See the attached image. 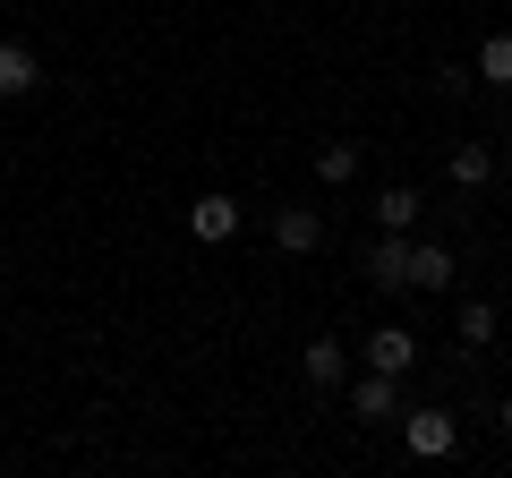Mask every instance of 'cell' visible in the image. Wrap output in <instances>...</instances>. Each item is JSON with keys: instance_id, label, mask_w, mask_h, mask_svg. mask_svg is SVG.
I'll return each mask as SVG.
<instances>
[{"instance_id": "1", "label": "cell", "mask_w": 512, "mask_h": 478, "mask_svg": "<svg viewBox=\"0 0 512 478\" xmlns=\"http://www.w3.org/2000/svg\"><path fill=\"white\" fill-rule=\"evenodd\" d=\"M274 248L282 257H316L325 248V214L316 205H274Z\"/></svg>"}, {"instance_id": "2", "label": "cell", "mask_w": 512, "mask_h": 478, "mask_svg": "<svg viewBox=\"0 0 512 478\" xmlns=\"http://www.w3.org/2000/svg\"><path fill=\"white\" fill-rule=\"evenodd\" d=\"M402 444H410L419 461H444V453L461 444V427H453V410H410V419H402Z\"/></svg>"}, {"instance_id": "3", "label": "cell", "mask_w": 512, "mask_h": 478, "mask_svg": "<svg viewBox=\"0 0 512 478\" xmlns=\"http://www.w3.org/2000/svg\"><path fill=\"white\" fill-rule=\"evenodd\" d=\"M231 231H239V197H222V188H205V197H188V239H205V248H222Z\"/></svg>"}, {"instance_id": "4", "label": "cell", "mask_w": 512, "mask_h": 478, "mask_svg": "<svg viewBox=\"0 0 512 478\" xmlns=\"http://www.w3.org/2000/svg\"><path fill=\"white\" fill-rule=\"evenodd\" d=\"M367 368L410 376V368H419V333H410V325H376V333H367Z\"/></svg>"}, {"instance_id": "5", "label": "cell", "mask_w": 512, "mask_h": 478, "mask_svg": "<svg viewBox=\"0 0 512 478\" xmlns=\"http://www.w3.org/2000/svg\"><path fill=\"white\" fill-rule=\"evenodd\" d=\"M367 282H376V291H410V231H384L376 248H367Z\"/></svg>"}, {"instance_id": "6", "label": "cell", "mask_w": 512, "mask_h": 478, "mask_svg": "<svg viewBox=\"0 0 512 478\" xmlns=\"http://www.w3.org/2000/svg\"><path fill=\"white\" fill-rule=\"evenodd\" d=\"M350 410H359V419H402V376L367 368L359 385H350Z\"/></svg>"}, {"instance_id": "7", "label": "cell", "mask_w": 512, "mask_h": 478, "mask_svg": "<svg viewBox=\"0 0 512 478\" xmlns=\"http://www.w3.org/2000/svg\"><path fill=\"white\" fill-rule=\"evenodd\" d=\"M299 368H308V385H316V393H333V385H350V350L333 342V333H316V342L299 350Z\"/></svg>"}, {"instance_id": "8", "label": "cell", "mask_w": 512, "mask_h": 478, "mask_svg": "<svg viewBox=\"0 0 512 478\" xmlns=\"http://www.w3.org/2000/svg\"><path fill=\"white\" fill-rule=\"evenodd\" d=\"M444 180H453L461 197H478V188L495 180V146H453V154H444Z\"/></svg>"}, {"instance_id": "9", "label": "cell", "mask_w": 512, "mask_h": 478, "mask_svg": "<svg viewBox=\"0 0 512 478\" xmlns=\"http://www.w3.org/2000/svg\"><path fill=\"white\" fill-rule=\"evenodd\" d=\"M453 282V248L444 239H410V291H444Z\"/></svg>"}, {"instance_id": "10", "label": "cell", "mask_w": 512, "mask_h": 478, "mask_svg": "<svg viewBox=\"0 0 512 478\" xmlns=\"http://www.w3.org/2000/svg\"><path fill=\"white\" fill-rule=\"evenodd\" d=\"M43 86V60L26 52V43H0V103H18V94Z\"/></svg>"}, {"instance_id": "11", "label": "cell", "mask_w": 512, "mask_h": 478, "mask_svg": "<svg viewBox=\"0 0 512 478\" xmlns=\"http://www.w3.org/2000/svg\"><path fill=\"white\" fill-rule=\"evenodd\" d=\"M316 180H325V188H350V180H359V146H350V137L316 146Z\"/></svg>"}, {"instance_id": "12", "label": "cell", "mask_w": 512, "mask_h": 478, "mask_svg": "<svg viewBox=\"0 0 512 478\" xmlns=\"http://www.w3.org/2000/svg\"><path fill=\"white\" fill-rule=\"evenodd\" d=\"M419 222V188H384L376 197V231H410Z\"/></svg>"}, {"instance_id": "13", "label": "cell", "mask_w": 512, "mask_h": 478, "mask_svg": "<svg viewBox=\"0 0 512 478\" xmlns=\"http://www.w3.org/2000/svg\"><path fill=\"white\" fill-rule=\"evenodd\" d=\"M478 77H487V86H512V35H487L478 43V60H470Z\"/></svg>"}, {"instance_id": "14", "label": "cell", "mask_w": 512, "mask_h": 478, "mask_svg": "<svg viewBox=\"0 0 512 478\" xmlns=\"http://www.w3.org/2000/svg\"><path fill=\"white\" fill-rule=\"evenodd\" d=\"M461 342H470V350L495 342V308H487V299H461Z\"/></svg>"}, {"instance_id": "15", "label": "cell", "mask_w": 512, "mask_h": 478, "mask_svg": "<svg viewBox=\"0 0 512 478\" xmlns=\"http://www.w3.org/2000/svg\"><path fill=\"white\" fill-rule=\"evenodd\" d=\"M495 427H504V436H512V393H504V410H495Z\"/></svg>"}]
</instances>
